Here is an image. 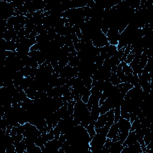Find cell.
Returning a JSON list of instances; mask_svg holds the SVG:
<instances>
[{
  "instance_id": "52a82bcc",
  "label": "cell",
  "mask_w": 153,
  "mask_h": 153,
  "mask_svg": "<svg viewBox=\"0 0 153 153\" xmlns=\"http://www.w3.org/2000/svg\"><path fill=\"white\" fill-rule=\"evenodd\" d=\"M118 131H119V129H118L117 123H114L113 124H112L111 127H110V129L107 135V138L112 139L113 138H114V137H116V136L118 135Z\"/></svg>"
},
{
  "instance_id": "ffe728a7",
  "label": "cell",
  "mask_w": 153,
  "mask_h": 153,
  "mask_svg": "<svg viewBox=\"0 0 153 153\" xmlns=\"http://www.w3.org/2000/svg\"><path fill=\"white\" fill-rule=\"evenodd\" d=\"M31 70H32V68L29 66H25L20 70V71L22 73L23 75L24 76V77H28V76H30Z\"/></svg>"
},
{
  "instance_id": "e0dca14e",
  "label": "cell",
  "mask_w": 153,
  "mask_h": 153,
  "mask_svg": "<svg viewBox=\"0 0 153 153\" xmlns=\"http://www.w3.org/2000/svg\"><path fill=\"white\" fill-rule=\"evenodd\" d=\"M12 138L13 142V145L16 146L23 139L24 136L23 134H17L14 136H12Z\"/></svg>"
},
{
  "instance_id": "8fae6325",
  "label": "cell",
  "mask_w": 153,
  "mask_h": 153,
  "mask_svg": "<svg viewBox=\"0 0 153 153\" xmlns=\"http://www.w3.org/2000/svg\"><path fill=\"white\" fill-rule=\"evenodd\" d=\"M25 92L27 93V95L28 98L31 99H34L35 96L36 95V93L37 92V90L35 87H28L27 89L24 90Z\"/></svg>"
},
{
  "instance_id": "7402d4cb",
  "label": "cell",
  "mask_w": 153,
  "mask_h": 153,
  "mask_svg": "<svg viewBox=\"0 0 153 153\" xmlns=\"http://www.w3.org/2000/svg\"><path fill=\"white\" fill-rule=\"evenodd\" d=\"M91 95V92L90 90L87 89L86 90V92L84 93V94L83 95V96L81 97V100L83 102L84 104H87V103L88 102V100L89 99V97Z\"/></svg>"
},
{
  "instance_id": "d6986e66",
  "label": "cell",
  "mask_w": 153,
  "mask_h": 153,
  "mask_svg": "<svg viewBox=\"0 0 153 153\" xmlns=\"http://www.w3.org/2000/svg\"><path fill=\"white\" fill-rule=\"evenodd\" d=\"M129 132H120L118 131V141H120L121 143H123L126 139L127 138V136L129 135Z\"/></svg>"
},
{
  "instance_id": "ba28073f",
  "label": "cell",
  "mask_w": 153,
  "mask_h": 153,
  "mask_svg": "<svg viewBox=\"0 0 153 153\" xmlns=\"http://www.w3.org/2000/svg\"><path fill=\"white\" fill-rule=\"evenodd\" d=\"M107 122V113L100 115V116L99 117L97 121L95 124V128H100V127H104Z\"/></svg>"
},
{
  "instance_id": "603a6c76",
  "label": "cell",
  "mask_w": 153,
  "mask_h": 153,
  "mask_svg": "<svg viewBox=\"0 0 153 153\" xmlns=\"http://www.w3.org/2000/svg\"><path fill=\"white\" fill-rule=\"evenodd\" d=\"M46 136L48 141H52L55 139V133L53 129H52L50 131L47 132L46 133Z\"/></svg>"
},
{
  "instance_id": "6da1fadb",
  "label": "cell",
  "mask_w": 153,
  "mask_h": 153,
  "mask_svg": "<svg viewBox=\"0 0 153 153\" xmlns=\"http://www.w3.org/2000/svg\"><path fill=\"white\" fill-rule=\"evenodd\" d=\"M93 46L96 47H102L105 46L109 45L107 36L101 31H96L91 38Z\"/></svg>"
},
{
  "instance_id": "44dd1931",
  "label": "cell",
  "mask_w": 153,
  "mask_h": 153,
  "mask_svg": "<svg viewBox=\"0 0 153 153\" xmlns=\"http://www.w3.org/2000/svg\"><path fill=\"white\" fill-rule=\"evenodd\" d=\"M84 86H86L89 90H91L92 87V79L91 77H87L83 80Z\"/></svg>"
},
{
  "instance_id": "7a4b0ae2",
  "label": "cell",
  "mask_w": 153,
  "mask_h": 153,
  "mask_svg": "<svg viewBox=\"0 0 153 153\" xmlns=\"http://www.w3.org/2000/svg\"><path fill=\"white\" fill-rule=\"evenodd\" d=\"M107 37L108 38L109 44L117 46L118 43V39L120 37L118 28L115 26H111L107 33Z\"/></svg>"
},
{
  "instance_id": "2e32d148",
  "label": "cell",
  "mask_w": 153,
  "mask_h": 153,
  "mask_svg": "<svg viewBox=\"0 0 153 153\" xmlns=\"http://www.w3.org/2000/svg\"><path fill=\"white\" fill-rule=\"evenodd\" d=\"M114 123H117L121 117V109L120 105H117L114 108Z\"/></svg>"
},
{
  "instance_id": "7c38bea8",
  "label": "cell",
  "mask_w": 153,
  "mask_h": 153,
  "mask_svg": "<svg viewBox=\"0 0 153 153\" xmlns=\"http://www.w3.org/2000/svg\"><path fill=\"white\" fill-rule=\"evenodd\" d=\"M109 81L113 86H117L119 84L122 83L120 79L118 77L116 73L114 72H111V75L109 77Z\"/></svg>"
},
{
  "instance_id": "9c48e42d",
  "label": "cell",
  "mask_w": 153,
  "mask_h": 153,
  "mask_svg": "<svg viewBox=\"0 0 153 153\" xmlns=\"http://www.w3.org/2000/svg\"><path fill=\"white\" fill-rule=\"evenodd\" d=\"M135 135H136V138H137V141L140 143L141 146L145 145V143L143 141V136H144V132L143 130L141 127L136 129L135 130Z\"/></svg>"
},
{
  "instance_id": "277c9868",
  "label": "cell",
  "mask_w": 153,
  "mask_h": 153,
  "mask_svg": "<svg viewBox=\"0 0 153 153\" xmlns=\"http://www.w3.org/2000/svg\"><path fill=\"white\" fill-rule=\"evenodd\" d=\"M119 91H120L121 95L124 98L127 92L130 89L133 87V86L129 83H122L117 85Z\"/></svg>"
},
{
  "instance_id": "4fadbf2b",
  "label": "cell",
  "mask_w": 153,
  "mask_h": 153,
  "mask_svg": "<svg viewBox=\"0 0 153 153\" xmlns=\"http://www.w3.org/2000/svg\"><path fill=\"white\" fill-rule=\"evenodd\" d=\"M86 129L87 130L91 139L94 137V136L96 135V131H95V127L94 124H89L88 126H87L86 127Z\"/></svg>"
},
{
  "instance_id": "d4e9b609",
  "label": "cell",
  "mask_w": 153,
  "mask_h": 153,
  "mask_svg": "<svg viewBox=\"0 0 153 153\" xmlns=\"http://www.w3.org/2000/svg\"><path fill=\"white\" fill-rule=\"evenodd\" d=\"M38 50H39V46L38 43H36L34 45H33L30 48V51H38Z\"/></svg>"
},
{
  "instance_id": "5b68a950",
  "label": "cell",
  "mask_w": 153,
  "mask_h": 153,
  "mask_svg": "<svg viewBox=\"0 0 153 153\" xmlns=\"http://www.w3.org/2000/svg\"><path fill=\"white\" fill-rule=\"evenodd\" d=\"M137 138H136V135H135V131L133 132H129L128 136H127V138L126 140L122 143V145L123 147L129 146L132 145L135 142H137Z\"/></svg>"
},
{
  "instance_id": "5bb4252c",
  "label": "cell",
  "mask_w": 153,
  "mask_h": 153,
  "mask_svg": "<svg viewBox=\"0 0 153 153\" xmlns=\"http://www.w3.org/2000/svg\"><path fill=\"white\" fill-rule=\"evenodd\" d=\"M121 64L122 65V71L124 72L126 75L133 74V70L132 68L128 64H127L124 61H121Z\"/></svg>"
},
{
  "instance_id": "3957f363",
  "label": "cell",
  "mask_w": 153,
  "mask_h": 153,
  "mask_svg": "<svg viewBox=\"0 0 153 153\" xmlns=\"http://www.w3.org/2000/svg\"><path fill=\"white\" fill-rule=\"evenodd\" d=\"M120 132H129L131 127V123L126 119L120 117V120L117 123Z\"/></svg>"
},
{
  "instance_id": "30bf717a",
  "label": "cell",
  "mask_w": 153,
  "mask_h": 153,
  "mask_svg": "<svg viewBox=\"0 0 153 153\" xmlns=\"http://www.w3.org/2000/svg\"><path fill=\"white\" fill-rule=\"evenodd\" d=\"M15 147L16 153H24V152L27 150L26 143H25L24 139Z\"/></svg>"
},
{
  "instance_id": "ac0fdd59",
  "label": "cell",
  "mask_w": 153,
  "mask_h": 153,
  "mask_svg": "<svg viewBox=\"0 0 153 153\" xmlns=\"http://www.w3.org/2000/svg\"><path fill=\"white\" fill-rule=\"evenodd\" d=\"M107 114V122L113 124L114 123V108L111 109L106 113Z\"/></svg>"
},
{
  "instance_id": "8992f818",
  "label": "cell",
  "mask_w": 153,
  "mask_h": 153,
  "mask_svg": "<svg viewBox=\"0 0 153 153\" xmlns=\"http://www.w3.org/2000/svg\"><path fill=\"white\" fill-rule=\"evenodd\" d=\"M123 148L122 143L120 141L113 142L109 150L110 153H120Z\"/></svg>"
},
{
  "instance_id": "cb8c5ba5",
  "label": "cell",
  "mask_w": 153,
  "mask_h": 153,
  "mask_svg": "<svg viewBox=\"0 0 153 153\" xmlns=\"http://www.w3.org/2000/svg\"><path fill=\"white\" fill-rule=\"evenodd\" d=\"M135 57V55L134 54H131L130 53L128 56H127L126 57V61L125 62L127 64H129L132 61H133V59H134Z\"/></svg>"
},
{
  "instance_id": "9a60e30c",
  "label": "cell",
  "mask_w": 153,
  "mask_h": 153,
  "mask_svg": "<svg viewBox=\"0 0 153 153\" xmlns=\"http://www.w3.org/2000/svg\"><path fill=\"white\" fill-rule=\"evenodd\" d=\"M139 127H141V120L138 117H137V118L131 123V127L129 132H133L135 131L136 129H137Z\"/></svg>"
}]
</instances>
